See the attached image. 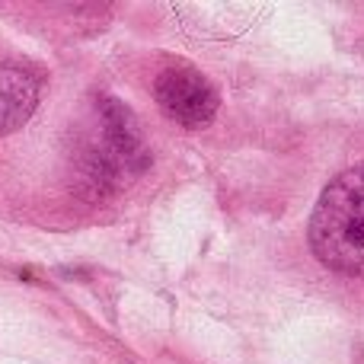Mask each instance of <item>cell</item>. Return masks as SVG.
I'll return each instance as SVG.
<instances>
[{
  "label": "cell",
  "mask_w": 364,
  "mask_h": 364,
  "mask_svg": "<svg viewBox=\"0 0 364 364\" xmlns=\"http://www.w3.org/2000/svg\"><path fill=\"white\" fill-rule=\"evenodd\" d=\"M310 250L339 275H364V164L323 188L310 214Z\"/></svg>",
  "instance_id": "cell-1"
},
{
  "label": "cell",
  "mask_w": 364,
  "mask_h": 364,
  "mask_svg": "<svg viewBox=\"0 0 364 364\" xmlns=\"http://www.w3.org/2000/svg\"><path fill=\"white\" fill-rule=\"evenodd\" d=\"M100 119H102V141L96 154V176L100 179H119L122 173H141L151 157L144 151L141 132L134 125V115L122 106L119 100H100Z\"/></svg>",
  "instance_id": "cell-2"
},
{
  "label": "cell",
  "mask_w": 364,
  "mask_h": 364,
  "mask_svg": "<svg viewBox=\"0 0 364 364\" xmlns=\"http://www.w3.org/2000/svg\"><path fill=\"white\" fill-rule=\"evenodd\" d=\"M154 96L170 119L188 128L208 125L220 106L214 87L195 68H166L154 83Z\"/></svg>",
  "instance_id": "cell-3"
},
{
  "label": "cell",
  "mask_w": 364,
  "mask_h": 364,
  "mask_svg": "<svg viewBox=\"0 0 364 364\" xmlns=\"http://www.w3.org/2000/svg\"><path fill=\"white\" fill-rule=\"evenodd\" d=\"M38 102V83L29 70L4 64L0 68V134H10L29 122Z\"/></svg>",
  "instance_id": "cell-4"
}]
</instances>
